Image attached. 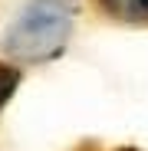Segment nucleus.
<instances>
[{
	"instance_id": "f257e3e1",
	"label": "nucleus",
	"mask_w": 148,
	"mask_h": 151,
	"mask_svg": "<svg viewBox=\"0 0 148 151\" xmlns=\"http://www.w3.org/2000/svg\"><path fill=\"white\" fill-rule=\"evenodd\" d=\"M72 33V10L63 0H33L27 4L7 30L4 49L20 63L53 59Z\"/></svg>"
},
{
	"instance_id": "f03ea898",
	"label": "nucleus",
	"mask_w": 148,
	"mask_h": 151,
	"mask_svg": "<svg viewBox=\"0 0 148 151\" xmlns=\"http://www.w3.org/2000/svg\"><path fill=\"white\" fill-rule=\"evenodd\" d=\"M105 10L118 20H132V23H148V0H102Z\"/></svg>"
},
{
	"instance_id": "7ed1b4c3",
	"label": "nucleus",
	"mask_w": 148,
	"mask_h": 151,
	"mask_svg": "<svg viewBox=\"0 0 148 151\" xmlns=\"http://www.w3.org/2000/svg\"><path fill=\"white\" fill-rule=\"evenodd\" d=\"M13 89H17V72L7 69V66H0V105L13 95Z\"/></svg>"
}]
</instances>
